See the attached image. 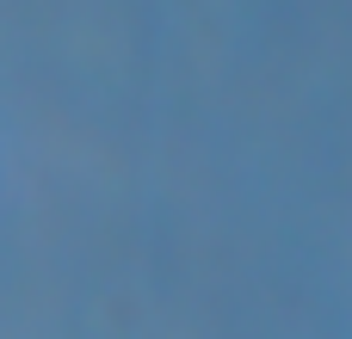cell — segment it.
I'll return each instance as SVG.
<instances>
[]
</instances>
